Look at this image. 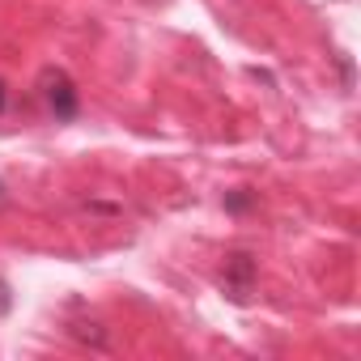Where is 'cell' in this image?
Masks as SVG:
<instances>
[{"label":"cell","instance_id":"1","mask_svg":"<svg viewBox=\"0 0 361 361\" xmlns=\"http://www.w3.org/2000/svg\"><path fill=\"white\" fill-rule=\"evenodd\" d=\"M39 90H43L47 111H51L60 123H73V119L81 115V94H77V85H73V77H68L64 68H43Z\"/></svg>","mask_w":361,"mask_h":361},{"label":"cell","instance_id":"3","mask_svg":"<svg viewBox=\"0 0 361 361\" xmlns=\"http://www.w3.org/2000/svg\"><path fill=\"white\" fill-rule=\"evenodd\" d=\"M73 336H77V340H85V344H94V348H106V336L98 331V323H77V327H73Z\"/></svg>","mask_w":361,"mask_h":361},{"label":"cell","instance_id":"5","mask_svg":"<svg viewBox=\"0 0 361 361\" xmlns=\"http://www.w3.org/2000/svg\"><path fill=\"white\" fill-rule=\"evenodd\" d=\"M9 306H13V298H9V285L0 281V310H9Z\"/></svg>","mask_w":361,"mask_h":361},{"label":"cell","instance_id":"4","mask_svg":"<svg viewBox=\"0 0 361 361\" xmlns=\"http://www.w3.org/2000/svg\"><path fill=\"white\" fill-rule=\"evenodd\" d=\"M251 204H255V196H251L247 188H238V192H230V196H226V209H230V213H247Z\"/></svg>","mask_w":361,"mask_h":361},{"label":"cell","instance_id":"6","mask_svg":"<svg viewBox=\"0 0 361 361\" xmlns=\"http://www.w3.org/2000/svg\"><path fill=\"white\" fill-rule=\"evenodd\" d=\"M5 98H9V94H5V81H0V111H5Z\"/></svg>","mask_w":361,"mask_h":361},{"label":"cell","instance_id":"2","mask_svg":"<svg viewBox=\"0 0 361 361\" xmlns=\"http://www.w3.org/2000/svg\"><path fill=\"white\" fill-rule=\"evenodd\" d=\"M221 289H226V298L238 302V306L251 302V293H255V255H251V251H234V255H226Z\"/></svg>","mask_w":361,"mask_h":361},{"label":"cell","instance_id":"7","mask_svg":"<svg viewBox=\"0 0 361 361\" xmlns=\"http://www.w3.org/2000/svg\"><path fill=\"white\" fill-rule=\"evenodd\" d=\"M0 204H5V183H0Z\"/></svg>","mask_w":361,"mask_h":361}]
</instances>
